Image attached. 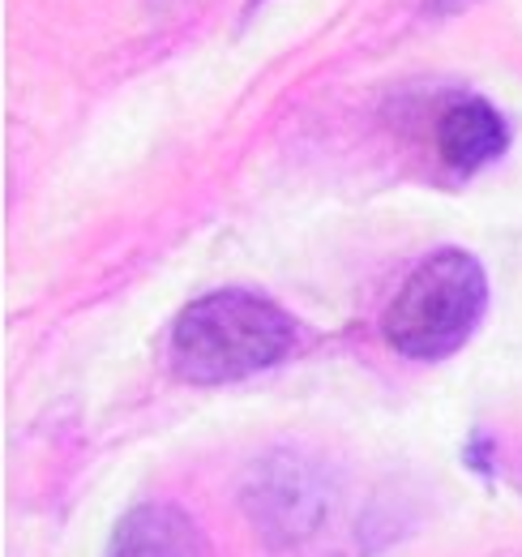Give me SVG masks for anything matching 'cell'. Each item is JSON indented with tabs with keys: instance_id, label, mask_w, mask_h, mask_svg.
<instances>
[{
	"instance_id": "7a4b0ae2",
	"label": "cell",
	"mask_w": 522,
	"mask_h": 557,
	"mask_svg": "<svg viewBox=\"0 0 522 557\" xmlns=\"http://www.w3.org/2000/svg\"><path fill=\"white\" fill-rule=\"evenodd\" d=\"M488 309V275L467 249L428 253L386 309V344L407 360H446L480 326Z\"/></svg>"
},
{
	"instance_id": "277c9868",
	"label": "cell",
	"mask_w": 522,
	"mask_h": 557,
	"mask_svg": "<svg viewBox=\"0 0 522 557\" xmlns=\"http://www.w3.org/2000/svg\"><path fill=\"white\" fill-rule=\"evenodd\" d=\"M103 557H210V545L181 506L141 502L121 515Z\"/></svg>"
},
{
	"instance_id": "5b68a950",
	"label": "cell",
	"mask_w": 522,
	"mask_h": 557,
	"mask_svg": "<svg viewBox=\"0 0 522 557\" xmlns=\"http://www.w3.org/2000/svg\"><path fill=\"white\" fill-rule=\"evenodd\" d=\"M437 146H442V159L455 168V172H480L484 163L501 159L506 146H510V129L501 121V112L484 99H462L455 103L442 125H437Z\"/></svg>"
},
{
	"instance_id": "3957f363",
	"label": "cell",
	"mask_w": 522,
	"mask_h": 557,
	"mask_svg": "<svg viewBox=\"0 0 522 557\" xmlns=\"http://www.w3.org/2000/svg\"><path fill=\"white\" fill-rule=\"evenodd\" d=\"M245 510L270 545H300L326 519L330 485L304 455L278 450L253 468L245 485Z\"/></svg>"
},
{
	"instance_id": "6da1fadb",
	"label": "cell",
	"mask_w": 522,
	"mask_h": 557,
	"mask_svg": "<svg viewBox=\"0 0 522 557\" xmlns=\"http://www.w3.org/2000/svg\"><path fill=\"white\" fill-rule=\"evenodd\" d=\"M296 348V322L258 292H210L172 326V369L194 386H223L274 369Z\"/></svg>"
}]
</instances>
